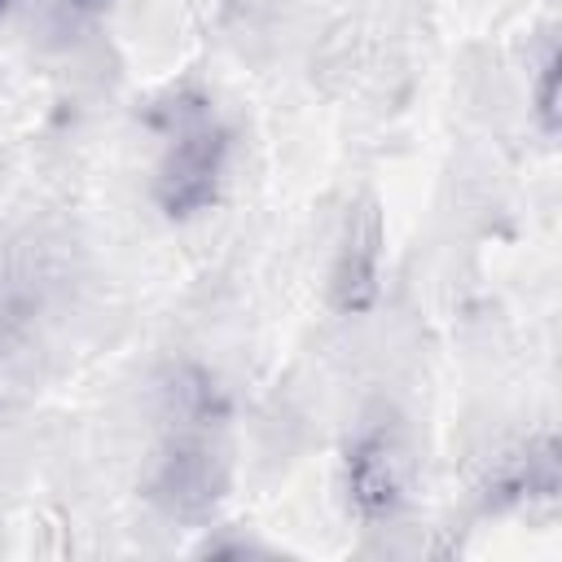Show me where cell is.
I'll return each instance as SVG.
<instances>
[{
  "mask_svg": "<svg viewBox=\"0 0 562 562\" xmlns=\"http://www.w3.org/2000/svg\"><path fill=\"white\" fill-rule=\"evenodd\" d=\"M158 492L171 509H206L220 496V448L211 439V395L206 386H180L171 435L162 443Z\"/></svg>",
  "mask_w": 562,
  "mask_h": 562,
  "instance_id": "obj_2",
  "label": "cell"
},
{
  "mask_svg": "<svg viewBox=\"0 0 562 562\" xmlns=\"http://www.w3.org/2000/svg\"><path fill=\"white\" fill-rule=\"evenodd\" d=\"M378 220L364 215L360 224L351 220V237L338 246V263H334V290L342 307H360L373 299V277H378Z\"/></svg>",
  "mask_w": 562,
  "mask_h": 562,
  "instance_id": "obj_4",
  "label": "cell"
},
{
  "mask_svg": "<svg viewBox=\"0 0 562 562\" xmlns=\"http://www.w3.org/2000/svg\"><path fill=\"white\" fill-rule=\"evenodd\" d=\"M4 4H9V0H0V9H4Z\"/></svg>",
  "mask_w": 562,
  "mask_h": 562,
  "instance_id": "obj_6",
  "label": "cell"
},
{
  "mask_svg": "<svg viewBox=\"0 0 562 562\" xmlns=\"http://www.w3.org/2000/svg\"><path fill=\"white\" fill-rule=\"evenodd\" d=\"M228 167V127L202 92H176L162 105V149L154 162V198L171 220H189L220 198Z\"/></svg>",
  "mask_w": 562,
  "mask_h": 562,
  "instance_id": "obj_1",
  "label": "cell"
},
{
  "mask_svg": "<svg viewBox=\"0 0 562 562\" xmlns=\"http://www.w3.org/2000/svg\"><path fill=\"white\" fill-rule=\"evenodd\" d=\"M347 496L360 518H386L404 501V457L391 430H364L347 452Z\"/></svg>",
  "mask_w": 562,
  "mask_h": 562,
  "instance_id": "obj_3",
  "label": "cell"
},
{
  "mask_svg": "<svg viewBox=\"0 0 562 562\" xmlns=\"http://www.w3.org/2000/svg\"><path fill=\"white\" fill-rule=\"evenodd\" d=\"M553 79H558V57L549 53L544 66H540V114H544V127H549V132H553V110H558V105H553V97H558V92H553Z\"/></svg>",
  "mask_w": 562,
  "mask_h": 562,
  "instance_id": "obj_5",
  "label": "cell"
}]
</instances>
